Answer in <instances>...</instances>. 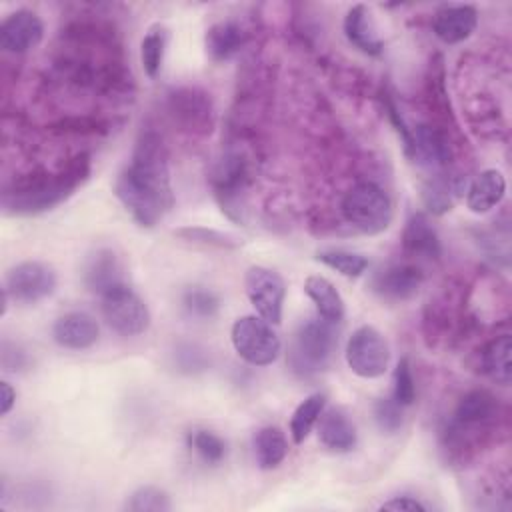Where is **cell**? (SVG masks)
I'll return each instance as SVG.
<instances>
[{
	"label": "cell",
	"mask_w": 512,
	"mask_h": 512,
	"mask_svg": "<svg viewBox=\"0 0 512 512\" xmlns=\"http://www.w3.org/2000/svg\"><path fill=\"white\" fill-rule=\"evenodd\" d=\"M114 194L132 220L144 228L156 226L174 206L168 150L154 128H142L130 162L114 182Z\"/></svg>",
	"instance_id": "1"
},
{
	"label": "cell",
	"mask_w": 512,
	"mask_h": 512,
	"mask_svg": "<svg viewBox=\"0 0 512 512\" xmlns=\"http://www.w3.org/2000/svg\"><path fill=\"white\" fill-rule=\"evenodd\" d=\"M90 170V154L78 152L60 164L54 172L34 170L30 174L18 176L4 186L2 208L10 216H36L52 210L70 198L74 190L88 180Z\"/></svg>",
	"instance_id": "2"
},
{
	"label": "cell",
	"mask_w": 512,
	"mask_h": 512,
	"mask_svg": "<svg viewBox=\"0 0 512 512\" xmlns=\"http://www.w3.org/2000/svg\"><path fill=\"white\" fill-rule=\"evenodd\" d=\"M500 420V404L496 396L484 388L466 392L448 420L442 440L450 460H468L496 430Z\"/></svg>",
	"instance_id": "3"
},
{
	"label": "cell",
	"mask_w": 512,
	"mask_h": 512,
	"mask_svg": "<svg viewBox=\"0 0 512 512\" xmlns=\"http://www.w3.org/2000/svg\"><path fill=\"white\" fill-rule=\"evenodd\" d=\"M338 338L334 324L320 320H308L298 326L288 348V366L298 378H312L326 368Z\"/></svg>",
	"instance_id": "4"
},
{
	"label": "cell",
	"mask_w": 512,
	"mask_h": 512,
	"mask_svg": "<svg viewBox=\"0 0 512 512\" xmlns=\"http://www.w3.org/2000/svg\"><path fill=\"white\" fill-rule=\"evenodd\" d=\"M346 222L366 236L384 232L392 222V200L376 182L354 184L340 204Z\"/></svg>",
	"instance_id": "5"
},
{
	"label": "cell",
	"mask_w": 512,
	"mask_h": 512,
	"mask_svg": "<svg viewBox=\"0 0 512 512\" xmlns=\"http://www.w3.org/2000/svg\"><path fill=\"white\" fill-rule=\"evenodd\" d=\"M170 122L184 134L206 136L214 130V102L210 94L196 86H178L166 94Z\"/></svg>",
	"instance_id": "6"
},
{
	"label": "cell",
	"mask_w": 512,
	"mask_h": 512,
	"mask_svg": "<svg viewBox=\"0 0 512 512\" xmlns=\"http://www.w3.org/2000/svg\"><path fill=\"white\" fill-rule=\"evenodd\" d=\"M230 340L236 354L252 366H268L276 362L282 350V342L272 330V324L256 314L238 318L232 324Z\"/></svg>",
	"instance_id": "7"
},
{
	"label": "cell",
	"mask_w": 512,
	"mask_h": 512,
	"mask_svg": "<svg viewBox=\"0 0 512 512\" xmlns=\"http://www.w3.org/2000/svg\"><path fill=\"white\" fill-rule=\"evenodd\" d=\"M106 324L120 336H138L150 326V310L144 300L128 286L118 284L100 296Z\"/></svg>",
	"instance_id": "8"
},
{
	"label": "cell",
	"mask_w": 512,
	"mask_h": 512,
	"mask_svg": "<svg viewBox=\"0 0 512 512\" xmlns=\"http://www.w3.org/2000/svg\"><path fill=\"white\" fill-rule=\"evenodd\" d=\"M344 358L356 376L368 380L380 378L390 364V346L380 330L364 324L350 334Z\"/></svg>",
	"instance_id": "9"
},
{
	"label": "cell",
	"mask_w": 512,
	"mask_h": 512,
	"mask_svg": "<svg viewBox=\"0 0 512 512\" xmlns=\"http://www.w3.org/2000/svg\"><path fill=\"white\" fill-rule=\"evenodd\" d=\"M58 278L52 266L38 260L14 264L4 276V292L18 304H36L56 290Z\"/></svg>",
	"instance_id": "10"
},
{
	"label": "cell",
	"mask_w": 512,
	"mask_h": 512,
	"mask_svg": "<svg viewBox=\"0 0 512 512\" xmlns=\"http://www.w3.org/2000/svg\"><path fill=\"white\" fill-rule=\"evenodd\" d=\"M244 288L256 316L276 326L282 320L286 284L278 272L266 266H250L244 276Z\"/></svg>",
	"instance_id": "11"
},
{
	"label": "cell",
	"mask_w": 512,
	"mask_h": 512,
	"mask_svg": "<svg viewBox=\"0 0 512 512\" xmlns=\"http://www.w3.org/2000/svg\"><path fill=\"white\" fill-rule=\"evenodd\" d=\"M250 180L248 160L240 152L224 154L210 174L214 196L218 198L222 212L230 218L240 220V196L244 194Z\"/></svg>",
	"instance_id": "12"
},
{
	"label": "cell",
	"mask_w": 512,
	"mask_h": 512,
	"mask_svg": "<svg viewBox=\"0 0 512 512\" xmlns=\"http://www.w3.org/2000/svg\"><path fill=\"white\" fill-rule=\"evenodd\" d=\"M412 158L432 170H446L454 158V144L448 130L424 122L412 130Z\"/></svg>",
	"instance_id": "13"
},
{
	"label": "cell",
	"mask_w": 512,
	"mask_h": 512,
	"mask_svg": "<svg viewBox=\"0 0 512 512\" xmlns=\"http://www.w3.org/2000/svg\"><path fill=\"white\" fill-rule=\"evenodd\" d=\"M44 38V24L32 10L20 8L0 22V48L10 54H24Z\"/></svg>",
	"instance_id": "14"
},
{
	"label": "cell",
	"mask_w": 512,
	"mask_h": 512,
	"mask_svg": "<svg viewBox=\"0 0 512 512\" xmlns=\"http://www.w3.org/2000/svg\"><path fill=\"white\" fill-rule=\"evenodd\" d=\"M424 284L422 268L414 264H392L374 276V292L388 302H404L416 296Z\"/></svg>",
	"instance_id": "15"
},
{
	"label": "cell",
	"mask_w": 512,
	"mask_h": 512,
	"mask_svg": "<svg viewBox=\"0 0 512 512\" xmlns=\"http://www.w3.org/2000/svg\"><path fill=\"white\" fill-rule=\"evenodd\" d=\"M98 336L96 318L84 310L66 312L52 326L54 342L66 350H88L98 342Z\"/></svg>",
	"instance_id": "16"
},
{
	"label": "cell",
	"mask_w": 512,
	"mask_h": 512,
	"mask_svg": "<svg viewBox=\"0 0 512 512\" xmlns=\"http://www.w3.org/2000/svg\"><path fill=\"white\" fill-rule=\"evenodd\" d=\"M424 100L426 106L430 110V114L434 116L436 126L450 130L454 128V114H452V106H450V98H448V90H446V66H444V58L442 54H434L428 62L426 68V76H424Z\"/></svg>",
	"instance_id": "17"
},
{
	"label": "cell",
	"mask_w": 512,
	"mask_h": 512,
	"mask_svg": "<svg viewBox=\"0 0 512 512\" xmlns=\"http://www.w3.org/2000/svg\"><path fill=\"white\" fill-rule=\"evenodd\" d=\"M478 26V10L470 4H448L436 10L432 30L444 44H458L472 36Z\"/></svg>",
	"instance_id": "18"
},
{
	"label": "cell",
	"mask_w": 512,
	"mask_h": 512,
	"mask_svg": "<svg viewBox=\"0 0 512 512\" xmlns=\"http://www.w3.org/2000/svg\"><path fill=\"white\" fill-rule=\"evenodd\" d=\"M402 252L410 258L438 260L442 256V244L438 232L430 224L424 212H414L402 230Z\"/></svg>",
	"instance_id": "19"
},
{
	"label": "cell",
	"mask_w": 512,
	"mask_h": 512,
	"mask_svg": "<svg viewBox=\"0 0 512 512\" xmlns=\"http://www.w3.org/2000/svg\"><path fill=\"white\" fill-rule=\"evenodd\" d=\"M466 176L452 172L434 174L422 188V202L434 216H442L452 210L454 202L466 192Z\"/></svg>",
	"instance_id": "20"
},
{
	"label": "cell",
	"mask_w": 512,
	"mask_h": 512,
	"mask_svg": "<svg viewBox=\"0 0 512 512\" xmlns=\"http://www.w3.org/2000/svg\"><path fill=\"white\" fill-rule=\"evenodd\" d=\"M250 40L248 30L236 20L214 22L204 36V46L214 62H224L236 56Z\"/></svg>",
	"instance_id": "21"
},
{
	"label": "cell",
	"mask_w": 512,
	"mask_h": 512,
	"mask_svg": "<svg viewBox=\"0 0 512 512\" xmlns=\"http://www.w3.org/2000/svg\"><path fill=\"white\" fill-rule=\"evenodd\" d=\"M506 194V178L496 168L482 170L466 186V206L474 214H486L496 208Z\"/></svg>",
	"instance_id": "22"
},
{
	"label": "cell",
	"mask_w": 512,
	"mask_h": 512,
	"mask_svg": "<svg viewBox=\"0 0 512 512\" xmlns=\"http://www.w3.org/2000/svg\"><path fill=\"white\" fill-rule=\"evenodd\" d=\"M342 28H344L346 40L360 52H364L368 56L382 54L384 42H382V38H378L374 22H372V14L364 4H354L346 12Z\"/></svg>",
	"instance_id": "23"
},
{
	"label": "cell",
	"mask_w": 512,
	"mask_h": 512,
	"mask_svg": "<svg viewBox=\"0 0 512 512\" xmlns=\"http://www.w3.org/2000/svg\"><path fill=\"white\" fill-rule=\"evenodd\" d=\"M320 426H318V436L320 442L332 450V452H350L354 450L356 442H358V434H356V426L354 422L338 408L332 410H324L320 416Z\"/></svg>",
	"instance_id": "24"
},
{
	"label": "cell",
	"mask_w": 512,
	"mask_h": 512,
	"mask_svg": "<svg viewBox=\"0 0 512 512\" xmlns=\"http://www.w3.org/2000/svg\"><path fill=\"white\" fill-rule=\"evenodd\" d=\"M84 282L88 286V290L96 292L98 296H102L106 290L122 284V264L118 260V256L108 250V248H100L96 250L84 270Z\"/></svg>",
	"instance_id": "25"
},
{
	"label": "cell",
	"mask_w": 512,
	"mask_h": 512,
	"mask_svg": "<svg viewBox=\"0 0 512 512\" xmlns=\"http://www.w3.org/2000/svg\"><path fill=\"white\" fill-rule=\"evenodd\" d=\"M304 292L306 296L314 302L318 316L324 322L330 324H338L344 318V300L340 296V292L336 290V286L324 278V276H308L304 282Z\"/></svg>",
	"instance_id": "26"
},
{
	"label": "cell",
	"mask_w": 512,
	"mask_h": 512,
	"mask_svg": "<svg viewBox=\"0 0 512 512\" xmlns=\"http://www.w3.org/2000/svg\"><path fill=\"white\" fill-rule=\"evenodd\" d=\"M510 352H512V338L510 334H500L492 338L480 354V366L482 372L496 384L500 386H510L512 382V362H510Z\"/></svg>",
	"instance_id": "27"
},
{
	"label": "cell",
	"mask_w": 512,
	"mask_h": 512,
	"mask_svg": "<svg viewBox=\"0 0 512 512\" xmlns=\"http://www.w3.org/2000/svg\"><path fill=\"white\" fill-rule=\"evenodd\" d=\"M254 456L262 470L278 468L288 456V440L278 426H264L254 436Z\"/></svg>",
	"instance_id": "28"
},
{
	"label": "cell",
	"mask_w": 512,
	"mask_h": 512,
	"mask_svg": "<svg viewBox=\"0 0 512 512\" xmlns=\"http://www.w3.org/2000/svg\"><path fill=\"white\" fill-rule=\"evenodd\" d=\"M326 410V394L322 392H314L310 396H306L296 410L292 412L290 418V436L294 440V444H302L308 434L312 432V428L316 426V422L320 420L322 412Z\"/></svg>",
	"instance_id": "29"
},
{
	"label": "cell",
	"mask_w": 512,
	"mask_h": 512,
	"mask_svg": "<svg viewBox=\"0 0 512 512\" xmlns=\"http://www.w3.org/2000/svg\"><path fill=\"white\" fill-rule=\"evenodd\" d=\"M316 260L322 262L324 266L336 270L338 274L346 276V278H358L366 272L368 268V258L358 254V252H350V250H342V248H328V250H320L316 252Z\"/></svg>",
	"instance_id": "30"
},
{
	"label": "cell",
	"mask_w": 512,
	"mask_h": 512,
	"mask_svg": "<svg viewBox=\"0 0 512 512\" xmlns=\"http://www.w3.org/2000/svg\"><path fill=\"white\" fill-rule=\"evenodd\" d=\"M174 236L182 238L184 242L218 248V250H236L242 246V240H238L236 236L214 230V228H204V226H182L174 230Z\"/></svg>",
	"instance_id": "31"
},
{
	"label": "cell",
	"mask_w": 512,
	"mask_h": 512,
	"mask_svg": "<svg viewBox=\"0 0 512 512\" xmlns=\"http://www.w3.org/2000/svg\"><path fill=\"white\" fill-rule=\"evenodd\" d=\"M166 52V30L150 28L140 42V60L148 78H156Z\"/></svg>",
	"instance_id": "32"
},
{
	"label": "cell",
	"mask_w": 512,
	"mask_h": 512,
	"mask_svg": "<svg viewBox=\"0 0 512 512\" xmlns=\"http://www.w3.org/2000/svg\"><path fill=\"white\" fill-rule=\"evenodd\" d=\"M188 446L208 464H218L226 456V442L216 432L196 428L188 434Z\"/></svg>",
	"instance_id": "33"
},
{
	"label": "cell",
	"mask_w": 512,
	"mask_h": 512,
	"mask_svg": "<svg viewBox=\"0 0 512 512\" xmlns=\"http://www.w3.org/2000/svg\"><path fill=\"white\" fill-rule=\"evenodd\" d=\"M182 306L190 316L214 318L220 308V298L216 292L204 286H190L182 294Z\"/></svg>",
	"instance_id": "34"
},
{
	"label": "cell",
	"mask_w": 512,
	"mask_h": 512,
	"mask_svg": "<svg viewBox=\"0 0 512 512\" xmlns=\"http://www.w3.org/2000/svg\"><path fill=\"white\" fill-rule=\"evenodd\" d=\"M126 510H130V512H168V510H172V502H170V496L162 488L140 486L130 494V498L126 502Z\"/></svg>",
	"instance_id": "35"
},
{
	"label": "cell",
	"mask_w": 512,
	"mask_h": 512,
	"mask_svg": "<svg viewBox=\"0 0 512 512\" xmlns=\"http://www.w3.org/2000/svg\"><path fill=\"white\" fill-rule=\"evenodd\" d=\"M108 120L94 116H66L50 126L54 134H104Z\"/></svg>",
	"instance_id": "36"
},
{
	"label": "cell",
	"mask_w": 512,
	"mask_h": 512,
	"mask_svg": "<svg viewBox=\"0 0 512 512\" xmlns=\"http://www.w3.org/2000/svg\"><path fill=\"white\" fill-rule=\"evenodd\" d=\"M392 398L400 406H410L416 400V382L408 358H400L394 368V392Z\"/></svg>",
	"instance_id": "37"
},
{
	"label": "cell",
	"mask_w": 512,
	"mask_h": 512,
	"mask_svg": "<svg viewBox=\"0 0 512 512\" xmlns=\"http://www.w3.org/2000/svg\"><path fill=\"white\" fill-rule=\"evenodd\" d=\"M402 408L394 398H380L374 404V420L378 424V428L386 434H394L402 428L404 422V414Z\"/></svg>",
	"instance_id": "38"
},
{
	"label": "cell",
	"mask_w": 512,
	"mask_h": 512,
	"mask_svg": "<svg viewBox=\"0 0 512 512\" xmlns=\"http://www.w3.org/2000/svg\"><path fill=\"white\" fill-rule=\"evenodd\" d=\"M382 104H384V110H386V114H388L392 126L396 128V132H398V136H400V142H402V146H404V154H406L408 158H412V148H414V142H412V128H408V124H406L404 118L400 116V112H398L394 100L390 98V94H384Z\"/></svg>",
	"instance_id": "39"
},
{
	"label": "cell",
	"mask_w": 512,
	"mask_h": 512,
	"mask_svg": "<svg viewBox=\"0 0 512 512\" xmlns=\"http://www.w3.org/2000/svg\"><path fill=\"white\" fill-rule=\"evenodd\" d=\"M178 358H186V360H178L180 368L184 372H196V370H204L206 368V356H204V350L196 348L194 344H186L182 346L178 352H176Z\"/></svg>",
	"instance_id": "40"
},
{
	"label": "cell",
	"mask_w": 512,
	"mask_h": 512,
	"mask_svg": "<svg viewBox=\"0 0 512 512\" xmlns=\"http://www.w3.org/2000/svg\"><path fill=\"white\" fill-rule=\"evenodd\" d=\"M380 510H392V512H426V506L412 498V496H394L380 504Z\"/></svg>",
	"instance_id": "41"
},
{
	"label": "cell",
	"mask_w": 512,
	"mask_h": 512,
	"mask_svg": "<svg viewBox=\"0 0 512 512\" xmlns=\"http://www.w3.org/2000/svg\"><path fill=\"white\" fill-rule=\"evenodd\" d=\"M16 404V390L12 388L10 382L2 380L0 382V414L6 416Z\"/></svg>",
	"instance_id": "42"
}]
</instances>
